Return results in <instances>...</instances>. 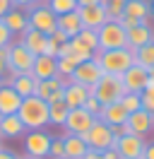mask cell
<instances>
[{"instance_id": "cell-24", "label": "cell", "mask_w": 154, "mask_h": 159, "mask_svg": "<svg viewBox=\"0 0 154 159\" xmlns=\"http://www.w3.org/2000/svg\"><path fill=\"white\" fill-rule=\"evenodd\" d=\"M123 15L135 17L137 22H149V0H125Z\"/></svg>"}, {"instance_id": "cell-47", "label": "cell", "mask_w": 154, "mask_h": 159, "mask_svg": "<svg viewBox=\"0 0 154 159\" xmlns=\"http://www.w3.org/2000/svg\"><path fill=\"white\" fill-rule=\"evenodd\" d=\"M12 7V0H0V20L7 15V10Z\"/></svg>"}, {"instance_id": "cell-6", "label": "cell", "mask_w": 154, "mask_h": 159, "mask_svg": "<svg viewBox=\"0 0 154 159\" xmlns=\"http://www.w3.org/2000/svg\"><path fill=\"white\" fill-rule=\"evenodd\" d=\"M51 140L53 135L46 130H29L24 133V152L29 159H46L48 149H51Z\"/></svg>"}, {"instance_id": "cell-40", "label": "cell", "mask_w": 154, "mask_h": 159, "mask_svg": "<svg viewBox=\"0 0 154 159\" xmlns=\"http://www.w3.org/2000/svg\"><path fill=\"white\" fill-rule=\"evenodd\" d=\"M41 56H51V58H58V43L51 36H46V43H43V53Z\"/></svg>"}, {"instance_id": "cell-46", "label": "cell", "mask_w": 154, "mask_h": 159, "mask_svg": "<svg viewBox=\"0 0 154 159\" xmlns=\"http://www.w3.org/2000/svg\"><path fill=\"white\" fill-rule=\"evenodd\" d=\"M101 157H104V159H123L120 154H118V149H116V147L104 149V152H101Z\"/></svg>"}, {"instance_id": "cell-53", "label": "cell", "mask_w": 154, "mask_h": 159, "mask_svg": "<svg viewBox=\"0 0 154 159\" xmlns=\"http://www.w3.org/2000/svg\"><path fill=\"white\" fill-rule=\"evenodd\" d=\"M149 17H152V20H154V0H152V2H149Z\"/></svg>"}, {"instance_id": "cell-3", "label": "cell", "mask_w": 154, "mask_h": 159, "mask_svg": "<svg viewBox=\"0 0 154 159\" xmlns=\"http://www.w3.org/2000/svg\"><path fill=\"white\" fill-rule=\"evenodd\" d=\"M123 94H125V87H123V80L118 75H101V80L92 87V97H96V101L101 106L120 101Z\"/></svg>"}, {"instance_id": "cell-29", "label": "cell", "mask_w": 154, "mask_h": 159, "mask_svg": "<svg viewBox=\"0 0 154 159\" xmlns=\"http://www.w3.org/2000/svg\"><path fill=\"white\" fill-rule=\"evenodd\" d=\"M67 104L65 101H58V104H48V123L51 125H65L67 118Z\"/></svg>"}, {"instance_id": "cell-4", "label": "cell", "mask_w": 154, "mask_h": 159, "mask_svg": "<svg viewBox=\"0 0 154 159\" xmlns=\"http://www.w3.org/2000/svg\"><path fill=\"white\" fill-rule=\"evenodd\" d=\"M96 36H99V51H113V48H128V36H125V29L118 24V22L108 20L106 24H101L96 29Z\"/></svg>"}, {"instance_id": "cell-16", "label": "cell", "mask_w": 154, "mask_h": 159, "mask_svg": "<svg viewBox=\"0 0 154 159\" xmlns=\"http://www.w3.org/2000/svg\"><path fill=\"white\" fill-rule=\"evenodd\" d=\"M65 104H67V109H79L82 104L87 101V97L92 94V89L89 87H84V84H77V82H70V80H65Z\"/></svg>"}, {"instance_id": "cell-20", "label": "cell", "mask_w": 154, "mask_h": 159, "mask_svg": "<svg viewBox=\"0 0 154 159\" xmlns=\"http://www.w3.org/2000/svg\"><path fill=\"white\" fill-rule=\"evenodd\" d=\"M27 133L24 123L19 120L17 113L12 116H0V138L2 140H12V138H22Z\"/></svg>"}, {"instance_id": "cell-7", "label": "cell", "mask_w": 154, "mask_h": 159, "mask_svg": "<svg viewBox=\"0 0 154 159\" xmlns=\"http://www.w3.org/2000/svg\"><path fill=\"white\" fill-rule=\"evenodd\" d=\"M29 17V27H34L36 31H41L43 36H51L53 31L58 29V17L51 12L48 5H36L27 12Z\"/></svg>"}, {"instance_id": "cell-11", "label": "cell", "mask_w": 154, "mask_h": 159, "mask_svg": "<svg viewBox=\"0 0 154 159\" xmlns=\"http://www.w3.org/2000/svg\"><path fill=\"white\" fill-rule=\"evenodd\" d=\"M120 80H123L125 92L142 94L144 87H147V82H149V70L142 68V65H130V68H128L123 75H120Z\"/></svg>"}, {"instance_id": "cell-19", "label": "cell", "mask_w": 154, "mask_h": 159, "mask_svg": "<svg viewBox=\"0 0 154 159\" xmlns=\"http://www.w3.org/2000/svg\"><path fill=\"white\" fill-rule=\"evenodd\" d=\"M31 75L36 80H48V77H58V60L51 56H36L34 65H31Z\"/></svg>"}, {"instance_id": "cell-43", "label": "cell", "mask_w": 154, "mask_h": 159, "mask_svg": "<svg viewBox=\"0 0 154 159\" xmlns=\"http://www.w3.org/2000/svg\"><path fill=\"white\" fill-rule=\"evenodd\" d=\"M51 39H53V41H56V43H58V46H60V43H67V41H70V36H67L65 31L56 29V31H53V34H51Z\"/></svg>"}, {"instance_id": "cell-18", "label": "cell", "mask_w": 154, "mask_h": 159, "mask_svg": "<svg viewBox=\"0 0 154 159\" xmlns=\"http://www.w3.org/2000/svg\"><path fill=\"white\" fill-rule=\"evenodd\" d=\"M19 43L31 53V56H41L43 53V43H46V36L36 31L34 27H27V29L19 34Z\"/></svg>"}, {"instance_id": "cell-39", "label": "cell", "mask_w": 154, "mask_h": 159, "mask_svg": "<svg viewBox=\"0 0 154 159\" xmlns=\"http://www.w3.org/2000/svg\"><path fill=\"white\" fill-rule=\"evenodd\" d=\"M82 109H87L89 113H92V116H99V111H101V104L96 101V97H92V94H89V97H87V101L82 104Z\"/></svg>"}, {"instance_id": "cell-22", "label": "cell", "mask_w": 154, "mask_h": 159, "mask_svg": "<svg viewBox=\"0 0 154 159\" xmlns=\"http://www.w3.org/2000/svg\"><path fill=\"white\" fill-rule=\"evenodd\" d=\"M2 22L7 24V29L12 31V36L15 34H22V31L29 27V17H27V10H22V7H10L7 10V15L2 17Z\"/></svg>"}, {"instance_id": "cell-8", "label": "cell", "mask_w": 154, "mask_h": 159, "mask_svg": "<svg viewBox=\"0 0 154 159\" xmlns=\"http://www.w3.org/2000/svg\"><path fill=\"white\" fill-rule=\"evenodd\" d=\"M96 123V116H92L87 109H70L67 111V118H65V135H84L87 130Z\"/></svg>"}, {"instance_id": "cell-54", "label": "cell", "mask_w": 154, "mask_h": 159, "mask_svg": "<svg viewBox=\"0 0 154 159\" xmlns=\"http://www.w3.org/2000/svg\"><path fill=\"white\" fill-rule=\"evenodd\" d=\"M113 2H123V5H125V0H113Z\"/></svg>"}, {"instance_id": "cell-17", "label": "cell", "mask_w": 154, "mask_h": 159, "mask_svg": "<svg viewBox=\"0 0 154 159\" xmlns=\"http://www.w3.org/2000/svg\"><path fill=\"white\" fill-rule=\"evenodd\" d=\"M22 97L12 89V84H0V116H12L19 111Z\"/></svg>"}, {"instance_id": "cell-36", "label": "cell", "mask_w": 154, "mask_h": 159, "mask_svg": "<svg viewBox=\"0 0 154 159\" xmlns=\"http://www.w3.org/2000/svg\"><path fill=\"white\" fill-rule=\"evenodd\" d=\"M63 157H65V142H63V138H53L51 149H48V159H63Z\"/></svg>"}, {"instance_id": "cell-55", "label": "cell", "mask_w": 154, "mask_h": 159, "mask_svg": "<svg viewBox=\"0 0 154 159\" xmlns=\"http://www.w3.org/2000/svg\"><path fill=\"white\" fill-rule=\"evenodd\" d=\"M0 147H2V138H0Z\"/></svg>"}, {"instance_id": "cell-23", "label": "cell", "mask_w": 154, "mask_h": 159, "mask_svg": "<svg viewBox=\"0 0 154 159\" xmlns=\"http://www.w3.org/2000/svg\"><path fill=\"white\" fill-rule=\"evenodd\" d=\"M96 118L104 120L106 125H118V123H125V120H128V113H125V109L120 106V101H113V104L101 106V111H99Z\"/></svg>"}, {"instance_id": "cell-51", "label": "cell", "mask_w": 154, "mask_h": 159, "mask_svg": "<svg viewBox=\"0 0 154 159\" xmlns=\"http://www.w3.org/2000/svg\"><path fill=\"white\" fill-rule=\"evenodd\" d=\"M5 75H7V63H5V60L0 58V80L5 77Z\"/></svg>"}, {"instance_id": "cell-5", "label": "cell", "mask_w": 154, "mask_h": 159, "mask_svg": "<svg viewBox=\"0 0 154 159\" xmlns=\"http://www.w3.org/2000/svg\"><path fill=\"white\" fill-rule=\"evenodd\" d=\"M79 138L84 140L87 147L94 149V152H104V149H108V147H116V140H113V135H111V125H106L104 120H99V118H96V123L87 130L84 135H79Z\"/></svg>"}, {"instance_id": "cell-26", "label": "cell", "mask_w": 154, "mask_h": 159, "mask_svg": "<svg viewBox=\"0 0 154 159\" xmlns=\"http://www.w3.org/2000/svg\"><path fill=\"white\" fill-rule=\"evenodd\" d=\"M63 142H65V157L67 159H82L87 154V142L79 135H65L63 138Z\"/></svg>"}, {"instance_id": "cell-33", "label": "cell", "mask_w": 154, "mask_h": 159, "mask_svg": "<svg viewBox=\"0 0 154 159\" xmlns=\"http://www.w3.org/2000/svg\"><path fill=\"white\" fill-rule=\"evenodd\" d=\"M120 106H123L125 113L130 116V113L142 109V97H140V94H133V92H125L123 97H120Z\"/></svg>"}, {"instance_id": "cell-14", "label": "cell", "mask_w": 154, "mask_h": 159, "mask_svg": "<svg viewBox=\"0 0 154 159\" xmlns=\"http://www.w3.org/2000/svg\"><path fill=\"white\" fill-rule=\"evenodd\" d=\"M77 15H79L84 29H99L101 24L108 22L104 5H84V7H77Z\"/></svg>"}, {"instance_id": "cell-15", "label": "cell", "mask_w": 154, "mask_h": 159, "mask_svg": "<svg viewBox=\"0 0 154 159\" xmlns=\"http://www.w3.org/2000/svg\"><path fill=\"white\" fill-rule=\"evenodd\" d=\"M125 36H128V48H140V46H144V43H149V41H154V29L149 22H140V24H135L133 29L125 31Z\"/></svg>"}, {"instance_id": "cell-57", "label": "cell", "mask_w": 154, "mask_h": 159, "mask_svg": "<svg viewBox=\"0 0 154 159\" xmlns=\"http://www.w3.org/2000/svg\"><path fill=\"white\" fill-rule=\"evenodd\" d=\"M140 159H142V157H140Z\"/></svg>"}, {"instance_id": "cell-48", "label": "cell", "mask_w": 154, "mask_h": 159, "mask_svg": "<svg viewBox=\"0 0 154 159\" xmlns=\"http://www.w3.org/2000/svg\"><path fill=\"white\" fill-rule=\"evenodd\" d=\"M142 159H154V142H149V145H144Z\"/></svg>"}, {"instance_id": "cell-21", "label": "cell", "mask_w": 154, "mask_h": 159, "mask_svg": "<svg viewBox=\"0 0 154 159\" xmlns=\"http://www.w3.org/2000/svg\"><path fill=\"white\" fill-rule=\"evenodd\" d=\"M36 82H38V80L34 77L31 72H22V75H15V77L10 80L12 89L17 92L22 99H27V97H34V94H36Z\"/></svg>"}, {"instance_id": "cell-10", "label": "cell", "mask_w": 154, "mask_h": 159, "mask_svg": "<svg viewBox=\"0 0 154 159\" xmlns=\"http://www.w3.org/2000/svg\"><path fill=\"white\" fill-rule=\"evenodd\" d=\"M101 68H99V63H96L94 58L92 60H82V63H77L75 72L70 75V82H77V84H84V87H94L96 82L101 80Z\"/></svg>"}, {"instance_id": "cell-49", "label": "cell", "mask_w": 154, "mask_h": 159, "mask_svg": "<svg viewBox=\"0 0 154 159\" xmlns=\"http://www.w3.org/2000/svg\"><path fill=\"white\" fill-rule=\"evenodd\" d=\"M82 159H104L101 157V152H94V149H87V154Z\"/></svg>"}, {"instance_id": "cell-45", "label": "cell", "mask_w": 154, "mask_h": 159, "mask_svg": "<svg viewBox=\"0 0 154 159\" xmlns=\"http://www.w3.org/2000/svg\"><path fill=\"white\" fill-rule=\"evenodd\" d=\"M0 159H22L15 152V149H7V147H0Z\"/></svg>"}, {"instance_id": "cell-25", "label": "cell", "mask_w": 154, "mask_h": 159, "mask_svg": "<svg viewBox=\"0 0 154 159\" xmlns=\"http://www.w3.org/2000/svg\"><path fill=\"white\" fill-rule=\"evenodd\" d=\"M58 29L65 31L70 39L77 36L79 31L84 29V27H82V20H79V15H77V10L75 12H67V15H60V17H58Z\"/></svg>"}, {"instance_id": "cell-13", "label": "cell", "mask_w": 154, "mask_h": 159, "mask_svg": "<svg viewBox=\"0 0 154 159\" xmlns=\"http://www.w3.org/2000/svg\"><path fill=\"white\" fill-rule=\"evenodd\" d=\"M125 125H128V130L133 133V135H140V138H144V135H149L154 130V116L149 113V111H135V113H130L128 116V120H125Z\"/></svg>"}, {"instance_id": "cell-52", "label": "cell", "mask_w": 154, "mask_h": 159, "mask_svg": "<svg viewBox=\"0 0 154 159\" xmlns=\"http://www.w3.org/2000/svg\"><path fill=\"white\" fill-rule=\"evenodd\" d=\"M147 87H154V68H149V82H147Z\"/></svg>"}, {"instance_id": "cell-1", "label": "cell", "mask_w": 154, "mask_h": 159, "mask_svg": "<svg viewBox=\"0 0 154 159\" xmlns=\"http://www.w3.org/2000/svg\"><path fill=\"white\" fill-rule=\"evenodd\" d=\"M94 60L99 63V68L104 75H123L125 70L135 65V53L133 48H113V51H96Z\"/></svg>"}, {"instance_id": "cell-56", "label": "cell", "mask_w": 154, "mask_h": 159, "mask_svg": "<svg viewBox=\"0 0 154 159\" xmlns=\"http://www.w3.org/2000/svg\"><path fill=\"white\" fill-rule=\"evenodd\" d=\"M63 159H67V157H63Z\"/></svg>"}, {"instance_id": "cell-58", "label": "cell", "mask_w": 154, "mask_h": 159, "mask_svg": "<svg viewBox=\"0 0 154 159\" xmlns=\"http://www.w3.org/2000/svg\"><path fill=\"white\" fill-rule=\"evenodd\" d=\"M27 159H29V157H27Z\"/></svg>"}, {"instance_id": "cell-42", "label": "cell", "mask_w": 154, "mask_h": 159, "mask_svg": "<svg viewBox=\"0 0 154 159\" xmlns=\"http://www.w3.org/2000/svg\"><path fill=\"white\" fill-rule=\"evenodd\" d=\"M130 130H128V125L125 123H118V125H111V135H113V140L123 138V135H128Z\"/></svg>"}, {"instance_id": "cell-35", "label": "cell", "mask_w": 154, "mask_h": 159, "mask_svg": "<svg viewBox=\"0 0 154 159\" xmlns=\"http://www.w3.org/2000/svg\"><path fill=\"white\" fill-rule=\"evenodd\" d=\"M77 36L84 41V43H87V46H89L92 51H94V53L99 51V36H96V29H82L79 34H77Z\"/></svg>"}, {"instance_id": "cell-37", "label": "cell", "mask_w": 154, "mask_h": 159, "mask_svg": "<svg viewBox=\"0 0 154 159\" xmlns=\"http://www.w3.org/2000/svg\"><path fill=\"white\" fill-rule=\"evenodd\" d=\"M140 97H142V109L154 116V87H144V92Z\"/></svg>"}, {"instance_id": "cell-30", "label": "cell", "mask_w": 154, "mask_h": 159, "mask_svg": "<svg viewBox=\"0 0 154 159\" xmlns=\"http://www.w3.org/2000/svg\"><path fill=\"white\" fill-rule=\"evenodd\" d=\"M70 56H75L77 60H92L94 58V51L89 48L79 36H72L70 39Z\"/></svg>"}, {"instance_id": "cell-9", "label": "cell", "mask_w": 154, "mask_h": 159, "mask_svg": "<svg viewBox=\"0 0 154 159\" xmlns=\"http://www.w3.org/2000/svg\"><path fill=\"white\" fill-rule=\"evenodd\" d=\"M34 58L22 43H12L10 46V60H7V72L15 77V75H22V72H31V65H34Z\"/></svg>"}, {"instance_id": "cell-2", "label": "cell", "mask_w": 154, "mask_h": 159, "mask_svg": "<svg viewBox=\"0 0 154 159\" xmlns=\"http://www.w3.org/2000/svg\"><path fill=\"white\" fill-rule=\"evenodd\" d=\"M17 116L24 123L27 130H43L48 125V104L43 99H38L36 94L27 97V99H22V104H19Z\"/></svg>"}, {"instance_id": "cell-34", "label": "cell", "mask_w": 154, "mask_h": 159, "mask_svg": "<svg viewBox=\"0 0 154 159\" xmlns=\"http://www.w3.org/2000/svg\"><path fill=\"white\" fill-rule=\"evenodd\" d=\"M101 5H104V10H106V17L108 20H118L120 15H123V2H113V0H101Z\"/></svg>"}, {"instance_id": "cell-31", "label": "cell", "mask_w": 154, "mask_h": 159, "mask_svg": "<svg viewBox=\"0 0 154 159\" xmlns=\"http://www.w3.org/2000/svg\"><path fill=\"white\" fill-rule=\"evenodd\" d=\"M58 60V77H63V80H70V75L75 72L77 68V63H82V60H77L75 56H60Z\"/></svg>"}, {"instance_id": "cell-28", "label": "cell", "mask_w": 154, "mask_h": 159, "mask_svg": "<svg viewBox=\"0 0 154 159\" xmlns=\"http://www.w3.org/2000/svg\"><path fill=\"white\" fill-rule=\"evenodd\" d=\"M135 65H142V68H154V41L144 43L140 48H135Z\"/></svg>"}, {"instance_id": "cell-44", "label": "cell", "mask_w": 154, "mask_h": 159, "mask_svg": "<svg viewBox=\"0 0 154 159\" xmlns=\"http://www.w3.org/2000/svg\"><path fill=\"white\" fill-rule=\"evenodd\" d=\"M63 99H65V89H58L46 99V104H58V101H63Z\"/></svg>"}, {"instance_id": "cell-38", "label": "cell", "mask_w": 154, "mask_h": 159, "mask_svg": "<svg viewBox=\"0 0 154 159\" xmlns=\"http://www.w3.org/2000/svg\"><path fill=\"white\" fill-rule=\"evenodd\" d=\"M15 7H22V10H31L36 5H48V0H12Z\"/></svg>"}, {"instance_id": "cell-27", "label": "cell", "mask_w": 154, "mask_h": 159, "mask_svg": "<svg viewBox=\"0 0 154 159\" xmlns=\"http://www.w3.org/2000/svg\"><path fill=\"white\" fill-rule=\"evenodd\" d=\"M65 87V80L63 77H48V80H38L36 82V97L38 99H43L46 101L53 92H58V89H63Z\"/></svg>"}, {"instance_id": "cell-50", "label": "cell", "mask_w": 154, "mask_h": 159, "mask_svg": "<svg viewBox=\"0 0 154 159\" xmlns=\"http://www.w3.org/2000/svg\"><path fill=\"white\" fill-rule=\"evenodd\" d=\"M77 5L79 7H84V5H101V0H77Z\"/></svg>"}, {"instance_id": "cell-41", "label": "cell", "mask_w": 154, "mask_h": 159, "mask_svg": "<svg viewBox=\"0 0 154 159\" xmlns=\"http://www.w3.org/2000/svg\"><path fill=\"white\" fill-rule=\"evenodd\" d=\"M12 43V31L7 29V24L0 20V46H10Z\"/></svg>"}, {"instance_id": "cell-32", "label": "cell", "mask_w": 154, "mask_h": 159, "mask_svg": "<svg viewBox=\"0 0 154 159\" xmlns=\"http://www.w3.org/2000/svg\"><path fill=\"white\" fill-rule=\"evenodd\" d=\"M48 7L56 17H60V15H67V12H75L79 5H77V0H48Z\"/></svg>"}, {"instance_id": "cell-12", "label": "cell", "mask_w": 154, "mask_h": 159, "mask_svg": "<svg viewBox=\"0 0 154 159\" xmlns=\"http://www.w3.org/2000/svg\"><path fill=\"white\" fill-rule=\"evenodd\" d=\"M144 138H140V135H133V133H128V135H123V138L116 140V149H118V154L123 159H140L144 152Z\"/></svg>"}]
</instances>
